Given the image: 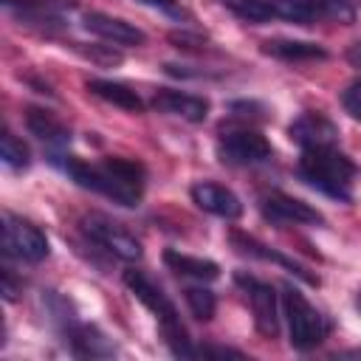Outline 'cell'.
I'll use <instances>...</instances> for the list:
<instances>
[{"instance_id":"obj_6","label":"cell","mask_w":361,"mask_h":361,"mask_svg":"<svg viewBox=\"0 0 361 361\" xmlns=\"http://www.w3.org/2000/svg\"><path fill=\"white\" fill-rule=\"evenodd\" d=\"M3 248L8 257H20L25 262H42L48 257V237L31 220L6 212L3 214Z\"/></svg>"},{"instance_id":"obj_22","label":"cell","mask_w":361,"mask_h":361,"mask_svg":"<svg viewBox=\"0 0 361 361\" xmlns=\"http://www.w3.org/2000/svg\"><path fill=\"white\" fill-rule=\"evenodd\" d=\"M183 296H186V305H189V310H192V316H195V319H200V322H209V319L214 316L217 299H214V293H212L209 288H200V285H189V288L183 290Z\"/></svg>"},{"instance_id":"obj_25","label":"cell","mask_w":361,"mask_h":361,"mask_svg":"<svg viewBox=\"0 0 361 361\" xmlns=\"http://www.w3.org/2000/svg\"><path fill=\"white\" fill-rule=\"evenodd\" d=\"M341 107H344L353 118H361V79L350 82V85L341 90Z\"/></svg>"},{"instance_id":"obj_24","label":"cell","mask_w":361,"mask_h":361,"mask_svg":"<svg viewBox=\"0 0 361 361\" xmlns=\"http://www.w3.org/2000/svg\"><path fill=\"white\" fill-rule=\"evenodd\" d=\"M76 48H79L82 56H87V59L96 62V65H118V62H121V54L113 51V45H90V48L76 45Z\"/></svg>"},{"instance_id":"obj_1","label":"cell","mask_w":361,"mask_h":361,"mask_svg":"<svg viewBox=\"0 0 361 361\" xmlns=\"http://www.w3.org/2000/svg\"><path fill=\"white\" fill-rule=\"evenodd\" d=\"M65 172L90 192H99L118 206H138L144 195V166L127 158H104L102 164H85L79 158L65 161Z\"/></svg>"},{"instance_id":"obj_17","label":"cell","mask_w":361,"mask_h":361,"mask_svg":"<svg viewBox=\"0 0 361 361\" xmlns=\"http://www.w3.org/2000/svg\"><path fill=\"white\" fill-rule=\"evenodd\" d=\"M68 344L76 355H90V358H99V355H113L116 353V344L102 333L96 330L93 324H73L68 333Z\"/></svg>"},{"instance_id":"obj_7","label":"cell","mask_w":361,"mask_h":361,"mask_svg":"<svg viewBox=\"0 0 361 361\" xmlns=\"http://www.w3.org/2000/svg\"><path fill=\"white\" fill-rule=\"evenodd\" d=\"M82 231L102 245L104 251H110L113 257L124 259V262H135L141 257V243L116 220L104 217V214H85L82 217Z\"/></svg>"},{"instance_id":"obj_8","label":"cell","mask_w":361,"mask_h":361,"mask_svg":"<svg viewBox=\"0 0 361 361\" xmlns=\"http://www.w3.org/2000/svg\"><path fill=\"white\" fill-rule=\"evenodd\" d=\"M237 285L245 290L248 302H251V313H254V327L265 336V338H274L279 333V299H276V290L257 279V276H248L243 271L234 274Z\"/></svg>"},{"instance_id":"obj_23","label":"cell","mask_w":361,"mask_h":361,"mask_svg":"<svg viewBox=\"0 0 361 361\" xmlns=\"http://www.w3.org/2000/svg\"><path fill=\"white\" fill-rule=\"evenodd\" d=\"M0 158H3L6 166L23 169V166H28L31 152H28V147H25L11 130H6V133H3V141H0Z\"/></svg>"},{"instance_id":"obj_2","label":"cell","mask_w":361,"mask_h":361,"mask_svg":"<svg viewBox=\"0 0 361 361\" xmlns=\"http://www.w3.org/2000/svg\"><path fill=\"white\" fill-rule=\"evenodd\" d=\"M358 166L333 144V147H310L302 149L299 158V175L305 183H310L313 189L336 197V200H350L353 192V178H355Z\"/></svg>"},{"instance_id":"obj_10","label":"cell","mask_w":361,"mask_h":361,"mask_svg":"<svg viewBox=\"0 0 361 361\" xmlns=\"http://www.w3.org/2000/svg\"><path fill=\"white\" fill-rule=\"evenodd\" d=\"M192 200L206 214H214V217H223V220H237L243 214V200L228 186L214 183V180L195 183L192 186Z\"/></svg>"},{"instance_id":"obj_11","label":"cell","mask_w":361,"mask_h":361,"mask_svg":"<svg viewBox=\"0 0 361 361\" xmlns=\"http://www.w3.org/2000/svg\"><path fill=\"white\" fill-rule=\"evenodd\" d=\"M152 107L158 113L183 118L189 124H200L209 116V99L195 96V93H183V90H172V87H161L152 96Z\"/></svg>"},{"instance_id":"obj_28","label":"cell","mask_w":361,"mask_h":361,"mask_svg":"<svg viewBox=\"0 0 361 361\" xmlns=\"http://www.w3.org/2000/svg\"><path fill=\"white\" fill-rule=\"evenodd\" d=\"M141 6H155V8H172L175 0H138Z\"/></svg>"},{"instance_id":"obj_26","label":"cell","mask_w":361,"mask_h":361,"mask_svg":"<svg viewBox=\"0 0 361 361\" xmlns=\"http://www.w3.org/2000/svg\"><path fill=\"white\" fill-rule=\"evenodd\" d=\"M195 358H245L240 350L220 347V344H200L195 347Z\"/></svg>"},{"instance_id":"obj_15","label":"cell","mask_w":361,"mask_h":361,"mask_svg":"<svg viewBox=\"0 0 361 361\" xmlns=\"http://www.w3.org/2000/svg\"><path fill=\"white\" fill-rule=\"evenodd\" d=\"M262 54L282 59V62H313V59H327V51L319 42H307V39H265L262 42Z\"/></svg>"},{"instance_id":"obj_3","label":"cell","mask_w":361,"mask_h":361,"mask_svg":"<svg viewBox=\"0 0 361 361\" xmlns=\"http://www.w3.org/2000/svg\"><path fill=\"white\" fill-rule=\"evenodd\" d=\"M124 285L133 290V296H135L147 310L155 313V319H158V324H161V333H164V338H166L172 355H178V358H195V344H192L186 327L180 324V316H178L175 305L169 302V296H166L147 274H141V271H135V268H127V271H124Z\"/></svg>"},{"instance_id":"obj_9","label":"cell","mask_w":361,"mask_h":361,"mask_svg":"<svg viewBox=\"0 0 361 361\" xmlns=\"http://www.w3.org/2000/svg\"><path fill=\"white\" fill-rule=\"evenodd\" d=\"M262 212L265 217L276 220V223H293V226H322L324 214L319 209H313L310 203L282 195V192H271L262 197Z\"/></svg>"},{"instance_id":"obj_21","label":"cell","mask_w":361,"mask_h":361,"mask_svg":"<svg viewBox=\"0 0 361 361\" xmlns=\"http://www.w3.org/2000/svg\"><path fill=\"white\" fill-rule=\"evenodd\" d=\"M234 17L245 23H271L276 20V11L268 0H220Z\"/></svg>"},{"instance_id":"obj_20","label":"cell","mask_w":361,"mask_h":361,"mask_svg":"<svg viewBox=\"0 0 361 361\" xmlns=\"http://www.w3.org/2000/svg\"><path fill=\"white\" fill-rule=\"evenodd\" d=\"M299 3L313 20H336V23H353L355 8L350 0H293Z\"/></svg>"},{"instance_id":"obj_18","label":"cell","mask_w":361,"mask_h":361,"mask_svg":"<svg viewBox=\"0 0 361 361\" xmlns=\"http://www.w3.org/2000/svg\"><path fill=\"white\" fill-rule=\"evenodd\" d=\"M87 90L93 96H99L102 102L116 104V107H121L127 113H141L144 110V99L133 87H127L121 82H113V79H90L87 82Z\"/></svg>"},{"instance_id":"obj_16","label":"cell","mask_w":361,"mask_h":361,"mask_svg":"<svg viewBox=\"0 0 361 361\" xmlns=\"http://www.w3.org/2000/svg\"><path fill=\"white\" fill-rule=\"evenodd\" d=\"M164 265L169 271H175L178 276H192L197 282H212L220 276V265L212 262V259H203V257H192V254H183L178 248H166L164 251Z\"/></svg>"},{"instance_id":"obj_29","label":"cell","mask_w":361,"mask_h":361,"mask_svg":"<svg viewBox=\"0 0 361 361\" xmlns=\"http://www.w3.org/2000/svg\"><path fill=\"white\" fill-rule=\"evenodd\" d=\"M341 355H344V358H361V350H344Z\"/></svg>"},{"instance_id":"obj_19","label":"cell","mask_w":361,"mask_h":361,"mask_svg":"<svg viewBox=\"0 0 361 361\" xmlns=\"http://www.w3.org/2000/svg\"><path fill=\"white\" fill-rule=\"evenodd\" d=\"M231 240H234V245L243 251V254H251V257H259V259H271V262H276V265H282L285 271H290V274H296L299 279H305V282H310V285H319V276H313V274H307V268H302L299 262H293V259H288V257H282L279 251H271L268 245H262V243H257L254 237H248V234H240V231H234L231 234Z\"/></svg>"},{"instance_id":"obj_27","label":"cell","mask_w":361,"mask_h":361,"mask_svg":"<svg viewBox=\"0 0 361 361\" xmlns=\"http://www.w3.org/2000/svg\"><path fill=\"white\" fill-rule=\"evenodd\" d=\"M344 56H347V62H350L353 68H358V71H361V39H358V42H353V45L347 48V54H344Z\"/></svg>"},{"instance_id":"obj_5","label":"cell","mask_w":361,"mask_h":361,"mask_svg":"<svg viewBox=\"0 0 361 361\" xmlns=\"http://www.w3.org/2000/svg\"><path fill=\"white\" fill-rule=\"evenodd\" d=\"M271 155H274V147L268 144V138L248 127L226 130L217 138V158L228 166H259L271 161Z\"/></svg>"},{"instance_id":"obj_4","label":"cell","mask_w":361,"mask_h":361,"mask_svg":"<svg viewBox=\"0 0 361 361\" xmlns=\"http://www.w3.org/2000/svg\"><path fill=\"white\" fill-rule=\"evenodd\" d=\"M282 307H285V319H288L290 344L296 350H313L327 338L324 316L299 293V288H293V285L282 288Z\"/></svg>"},{"instance_id":"obj_13","label":"cell","mask_w":361,"mask_h":361,"mask_svg":"<svg viewBox=\"0 0 361 361\" xmlns=\"http://www.w3.org/2000/svg\"><path fill=\"white\" fill-rule=\"evenodd\" d=\"M82 23L90 34H96V37L113 42V45H127V48L135 45L138 48V45L147 42V34L138 25H133L121 17H110V14H102V11H87Z\"/></svg>"},{"instance_id":"obj_30","label":"cell","mask_w":361,"mask_h":361,"mask_svg":"<svg viewBox=\"0 0 361 361\" xmlns=\"http://www.w3.org/2000/svg\"><path fill=\"white\" fill-rule=\"evenodd\" d=\"M353 302H355V310H358V313H361V290H358V293H355V299H353Z\"/></svg>"},{"instance_id":"obj_12","label":"cell","mask_w":361,"mask_h":361,"mask_svg":"<svg viewBox=\"0 0 361 361\" xmlns=\"http://www.w3.org/2000/svg\"><path fill=\"white\" fill-rule=\"evenodd\" d=\"M288 135L302 149H310V147H333L338 141V127L327 116H322V113H302L299 118L290 121Z\"/></svg>"},{"instance_id":"obj_14","label":"cell","mask_w":361,"mask_h":361,"mask_svg":"<svg viewBox=\"0 0 361 361\" xmlns=\"http://www.w3.org/2000/svg\"><path fill=\"white\" fill-rule=\"evenodd\" d=\"M25 127L31 130V135H37V138H39L48 149H54V152L65 149L68 141H71L68 127H65L54 113L39 110V107H31V110L25 113Z\"/></svg>"}]
</instances>
